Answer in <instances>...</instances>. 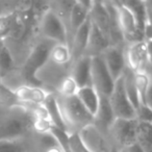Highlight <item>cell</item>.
Masks as SVG:
<instances>
[{
	"instance_id": "52a82bcc",
	"label": "cell",
	"mask_w": 152,
	"mask_h": 152,
	"mask_svg": "<svg viewBox=\"0 0 152 152\" xmlns=\"http://www.w3.org/2000/svg\"><path fill=\"white\" fill-rule=\"evenodd\" d=\"M91 80L93 88L100 96L108 97L110 95L116 81L100 56L91 58Z\"/></svg>"
},
{
	"instance_id": "9a60e30c",
	"label": "cell",
	"mask_w": 152,
	"mask_h": 152,
	"mask_svg": "<svg viewBox=\"0 0 152 152\" xmlns=\"http://www.w3.org/2000/svg\"><path fill=\"white\" fill-rule=\"evenodd\" d=\"M115 120H116V118H115L114 113H113L112 107H110L108 98L104 97V96H100L99 107H98L97 112H96L95 116H94L93 124L99 130H101L102 132L107 134L108 129L112 126Z\"/></svg>"
},
{
	"instance_id": "603a6c76",
	"label": "cell",
	"mask_w": 152,
	"mask_h": 152,
	"mask_svg": "<svg viewBox=\"0 0 152 152\" xmlns=\"http://www.w3.org/2000/svg\"><path fill=\"white\" fill-rule=\"evenodd\" d=\"M123 78V85H124V89L126 92L128 99L130 100L131 104L135 110V115H137V110H139V107L142 105L141 101H140L139 95H137V88H135V83H134V72L131 71L129 68L126 67L124 73L122 75Z\"/></svg>"
},
{
	"instance_id": "8fae6325",
	"label": "cell",
	"mask_w": 152,
	"mask_h": 152,
	"mask_svg": "<svg viewBox=\"0 0 152 152\" xmlns=\"http://www.w3.org/2000/svg\"><path fill=\"white\" fill-rule=\"evenodd\" d=\"M18 103L24 105H42L50 95V92L38 86H23L13 92Z\"/></svg>"
},
{
	"instance_id": "5bb4252c",
	"label": "cell",
	"mask_w": 152,
	"mask_h": 152,
	"mask_svg": "<svg viewBox=\"0 0 152 152\" xmlns=\"http://www.w3.org/2000/svg\"><path fill=\"white\" fill-rule=\"evenodd\" d=\"M108 46H110L108 39L92 23L87 48H86L85 53H83V56H89V57L100 56L102 54V52Z\"/></svg>"
},
{
	"instance_id": "277c9868",
	"label": "cell",
	"mask_w": 152,
	"mask_h": 152,
	"mask_svg": "<svg viewBox=\"0 0 152 152\" xmlns=\"http://www.w3.org/2000/svg\"><path fill=\"white\" fill-rule=\"evenodd\" d=\"M38 34L55 44L68 45V31L65 24L47 7L38 23Z\"/></svg>"
},
{
	"instance_id": "83f0119b",
	"label": "cell",
	"mask_w": 152,
	"mask_h": 152,
	"mask_svg": "<svg viewBox=\"0 0 152 152\" xmlns=\"http://www.w3.org/2000/svg\"><path fill=\"white\" fill-rule=\"evenodd\" d=\"M78 89L79 88L77 86V83L69 75L61 81V83L59 85L55 95L59 96V97H72V96L77 95Z\"/></svg>"
},
{
	"instance_id": "836d02e7",
	"label": "cell",
	"mask_w": 152,
	"mask_h": 152,
	"mask_svg": "<svg viewBox=\"0 0 152 152\" xmlns=\"http://www.w3.org/2000/svg\"><path fill=\"white\" fill-rule=\"evenodd\" d=\"M147 9V19L152 22V1H145Z\"/></svg>"
},
{
	"instance_id": "3957f363",
	"label": "cell",
	"mask_w": 152,
	"mask_h": 152,
	"mask_svg": "<svg viewBox=\"0 0 152 152\" xmlns=\"http://www.w3.org/2000/svg\"><path fill=\"white\" fill-rule=\"evenodd\" d=\"M137 119H116L108 129V137L116 151L135 144L137 137Z\"/></svg>"
},
{
	"instance_id": "8992f818",
	"label": "cell",
	"mask_w": 152,
	"mask_h": 152,
	"mask_svg": "<svg viewBox=\"0 0 152 152\" xmlns=\"http://www.w3.org/2000/svg\"><path fill=\"white\" fill-rule=\"evenodd\" d=\"M107 98L116 119H135V110L125 92L122 76L115 83L114 89Z\"/></svg>"
},
{
	"instance_id": "f1b7e54d",
	"label": "cell",
	"mask_w": 152,
	"mask_h": 152,
	"mask_svg": "<svg viewBox=\"0 0 152 152\" xmlns=\"http://www.w3.org/2000/svg\"><path fill=\"white\" fill-rule=\"evenodd\" d=\"M0 152H26L23 137L19 140H0Z\"/></svg>"
},
{
	"instance_id": "5b68a950",
	"label": "cell",
	"mask_w": 152,
	"mask_h": 152,
	"mask_svg": "<svg viewBox=\"0 0 152 152\" xmlns=\"http://www.w3.org/2000/svg\"><path fill=\"white\" fill-rule=\"evenodd\" d=\"M126 67L133 72L145 71L151 75L152 63L150 59L149 45L145 40L127 43L124 48Z\"/></svg>"
},
{
	"instance_id": "4fadbf2b",
	"label": "cell",
	"mask_w": 152,
	"mask_h": 152,
	"mask_svg": "<svg viewBox=\"0 0 152 152\" xmlns=\"http://www.w3.org/2000/svg\"><path fill=\"white\" fill-rule=\"evenodd\" d=\"M91 58L89 56H80L72 61L70 76L74 79L78 88L92 86L91 80Z\"/></svg>"
},
{
	"instance_id": "4316f807",
	"label": "cell",
	"mask_w": 152,
	"mask_h": 152,
	"mask_svg": "<svg viewBox=\"0 0 152 152\" xmlns=\"http://www.w3.org/2000/svg\"><path fill=\"white\" fill-rule=\"evenodd\" d=\"M134 83L141 104L144 105L146 94H147L148 88H149L150 83H151V75L145 71L134 72Z\"/></svg>"
},
{
	"instance_id": "44dd1931",
	"label": "cell",
	"mask_w": 152,
	"mask_h": 152,
	"mask_svg": "<svg viewBox=\"0 0 152 152\" xmlns=\"http://www.w3.org/2000/svg\"><path fill=\"white\" fill-rule=\"evenodd\" d=\"M74 2L75 1H68V0H57V1L47 2L48 9L63 21L68 32H69L70 16H71V11L74 5Z\"/></svg>"
},
{
	"instance_id": "30bf717a",
	"label": "cell",
	"mask_w": 152,
	"mask_h": 152,
	"mask_svg": "<svg viewBox=\"0 0 152 152\" xmlns=\"http://www.w3.org/2000/svg\"><path fill=\"white\" fill-rule=\"evenodd\" d=\"M124 48L125 45L123 46H112L110 45L100 55L115 81L120 78L126 69Z\"/></svg>"
},
{
	"instance_id": "ffe728a7",
	"label": "cell",
	"mask_w": 152,
	"mask_h": 152,
	"mask_svg": "<svg viewBox=\"0 0 152 152\" xmlns=\"http://www.w3.org/2000/svg\"><path fill=\"white\" fill-rule=\"evenodd\" d=\"M44 106L46 108L47 113H48L49 118H50V121L53 126L68 132L67 127H66L65 122L63 120V117H61V110H59V105H58V102H57L56 96L54 94L51 93L49 95V97L45 101Z\"/></svg>"
},
{
	"instance_id": "9c48e42d",
	"label": "cell",
	"mask_w": 152,
	"mask_h": 152,
	"mask_svg": "<svg viewBox=\"0 0 152 152\" xmlns=\"http://www.w3.org/2000/svg\"><path fill=\"white\" fill-rule=\"evenodd\" d=\"M78 135L90 152H113L115 150L108 135L99 130L94 124L81 129Z\"/></svg>"
},
{
	"instance_id": "d590c367",
	"label": "cell",
	"mask_w": 152,
	"mask_h": 152,
	"mask_svg": "<svg viewBox=\"0 0 152 152\" xmlns=\"http://www.w3.org/2000/svg\"><path fill=\"white\" fill-rule=\"evenodd\" d=\"M151 76H152V74H151Z\"/></svg>"
},
{
	"instance_id": "1f68e13d",
	"label": "cell",
	"mask_w": 152,
	"mask_h": 152,
	"mask_svg": "<svg viewBox=\"0 0 152 152\" xmlns=\"http://www.w3.org/2000/svg\"><path fill=\"white\" fill-rule=\"evenodd\" d=\"M144 105L148 106V107L152 110V76H151V83H150V86H149V88H148L147 94H146L145 103H144Z\"/></svg>"
},
{
	"instance_id": "4dcf8cb0",
	"label": "cell",
	"mask_w": 152,
	"mask_h": 152,
	"mask_svg": "<svg viewBox=\"0 0 152 152\" xmlns=\"http://www.w3.org/2000/svg\"><path fill=\"white\" fill-rule=\"evenodd\" d=\"M135 119L139 122H145V123L152 124V110L148 106L141 105L139 107V110H137Z\"/></svg>"
},
{
	"instance_id": "d4e9b609",
	"label": "cell",
	"mask_w": 152,
	"mask_h": 152,
	"mask_svg": "<svg viewBox=\"0 0 152 152\" xmlns=\"http://www.w3.org/2000/svg\"><path fill=\"white\" fill-rule=\"evenodd\" d=\"M48 59L52 63L57 64L61 66H68L71 65L73 59H72V53L69 46L66 44H54L51 48L49 53Z\"/></svg>"
},
{
	"instance_id": "484cf974",
	"label": "cell",
	"mask_w": 152,
	"mask_h": 152,
	"mask_svg": "<svg viewBox=\"0 0 152 152\" xmlns=\"http://www.w3.org/2000/svg\"><path fill=\"white\" fill-rule=\"evenodd\" d=\"M17 67L12 53L4 44L0 47V80H2Z\"/></svg>"
},
{
	"instance_id": "e575fe53",
	"label": "cell",
	"mask_w": 152,
	"mask_h": 152,
	"mask_svg": "<svg viewBox=\"0 0 152 152\" xmlns=\"http://www.w3.org/2000/svg\"><path fill=\"white\" fill-rule=\"evenodd\" d=\"M149 45V53H150V59H151V63H152V43H148Z\"/></svg>"
},
{
	"instance_id": "f546056e",
	"label": "cell",
	"mask_w": 152,
	"mask_h": 152,
	"mask_svg": "<svg viewBox=\"0 0 152 152\" xmlns=\"http://www.w3.org/2000/svg\"><path fill=\"white\" fill-rule=\"evenodd\" d=\"M69 152H90L83 145L78 133H70L69 135Z\"/></svg>"
},
{
	"instance_id": "d6a6232c",
	"label": "cell",
	"mask_w": 152,
	"mask_h": 152,
	"mask_svg": "<svg viewBox=\"0 0 152 152\" xmlns=\"http://www.w3.org/2000/svg\"><path fill=\"white\" fill-rule=\"evenodd\" d=\"M120 152H144V151L137 145V144H132V145L122 149Z\"/></svg>"
},
{
	"instance_id": "ac0fdd59",
	"label": "cell",
	"mask_w": 152,
	"mask_h": 152,
	"mask_svg": "<svg viewBox=\"0 0 152 152\" xmlns=\"http://www.w3.org/2000/svg\"><path fill=\"white\" fill-rule=\"evenodd\" d=\"M106 10H107L108 16H110V43L112 46H123L126 45L125 40L123 38L122 31L119 23L118 14H117L116 7L114 1H103Z\"/></svg>"
},
{
	"instance_id": "7402d4cb",
	"label": "cell",
	"mask_w": 152,
	"mask_h": 152,
	"mask_svg": "<svg viewBox=\"0 0 152 152\" xmlns=\"http://www.w3.org/2000/svg\"><path fill=\"white\" fill-rule=\"evenodd\" d=\"M135 144L144 152H152V124L137 121Z\"/></svg>"
},
{
	"instance_id": "7a4b0ae2",
	"label": "cell",
	"mask_w": 152,
	"mask_h": 152,
	"mask_svg": "<svg viewBox=\"0 0 152 152\" xmlns=\"http://www.w3.org/2000/svg\"><path fill=\"white\" fill-rule=\"evenodd\" d=\"M55 96L68 133H78L85 127L93 124L94 117L81 104L77 96H72V97Z\"/></svg>"
},
{
	"instance_id": "7c38bea8",
	"label": "cell",
	"mask_w": 152,
	"mask_h": 152,
	"mask_svg": "<svg viewBox=\"0 0 152 152\" xmlns=\"http://www.w3.org/2000/svg\"><path fill=\"white\" fill-rule=\"evenodd\" d=\"M92 1H75L72 7L69 22V32H68V46H71V41L76 31L86 23L90 17V10Z\"/></svg>"
},
{
	"instance_id": "e0dca14e",
	"label": "cell",
	"mask_w": 152,
	"mask_h": 152,
	"mask_svg": "<svg viewBox=\"0 0 152 152\" xmlns=\"http://www.w3.org/2000/svg\"><path fill=\"white\" fill-rule=\"evenodd\" d=\"M91 20H90L89 17V19L86 21V23L76 31V34L72 38L70 50H71L72 59L73 61L83 56V53H85V50L87 48L88 40H89L90 31H91Z\"/></svg>"
},
{
	"instance_id": "2e32d148",
	"label": "cell",
	"mask_w": 152,
	"mask_h": 152,
	"mask_svg": "<svg viewBox=\"0 0 152 152\" xmlns=\"http://www.w3.org/2000/svg\"><path fill=\"white\" fill-rule=\"evenodd\" d=\"M90 20L110 41V16L103 1H92Z\"/></svg>"
},
{
	"instance_id": "d6986e66",
	"label": "cell",
	"mask_w": 152,
	"mask_h": 152,
	"mask_svg": "<svg viewBox=\"0 0 152 152\" xmlns=\"http://www.w3.org/2000/svg\"><path fill=\"white\" fill-rule=\"evenodd\" d=\"M76 96L79 99V101L81 102V104L87 108L88 112L93 117L95 116L96 112L99 107L100 95L94 89L93 86L79 88Z\"/></svg>"
},
{
	"instance_id": "cb8c5ba5",
	"label": "cell",
	"mask_w": 152,
	"mask_h": 152,
	"mask_svg": "<svg viewBox=\"0 0 152 152\" xmlns=\"http://www.w3.org/2000/svg\"><path fill=\"white\" fill-rule=\"evenodd\" d=\"M121 1L130 10L132 15L134 16L137 27L143 34L144 26L147 21V9L145 1H140V0H124V1L121 0Z\"/></svg>"
},
{
	"instance_id": "ba28073f",
	"label": "cell",
	"mask_w": 152,
	"mask_h": 152,
	"mask_svg": "<svg viewBox=\"0 0 152 152\" xmlns=\"http://www.w3.org/2000/svg\"><path fill=\"white\" fill-rule=\"evenodd\" d=\"M113 1H114V4L117 10L120 28L121 31H122L123 38L125 40V43L127 44V43L144 40L143 34L140 31L135 18L130 12V10L121 0L120 1L119 0H113Z\"/></svg>"
},
{
	"instance_id": "6da1fadb",
	"label": "cell",
	"mask_w": 152,
	"mask_h": 152,
	"mask_svg": "<svg viewBox=\"0 0 152 152\" xmlns=\"http://www.w3.org/2000/svg\"><path fill=\"white\" fill-rule=\"evenodd\" d=\"M34 117L23 104H0V140H19L34 130Z\"/></svg>"
}]
</instances>
